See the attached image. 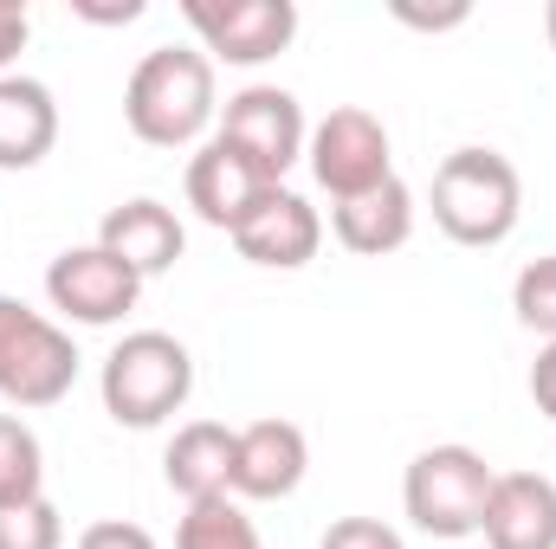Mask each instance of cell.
<instances>
[{"label":"cell","instance_id":"cell-4","mask_svg":"<svg viewBox=\"0 0 556 549\" xmlns=\"http://www.w3.org/2000/svg\"><path fill=\"white\" fill-rule=\"evenodd\" d=\"M492 478L498 472L485 465V452H472L459 439L453 446H427V452H415V465L402 478V511H408V524L420 537H440V544L479 537Z\"/></svg>","mask_w":556,"mask_h":549},{"label":"cell","instance_id":"cell-22","mask_svg":"<svg viewBox=\"0 0 556 549\" xmlns=\"http://www.w3.org/2000/svg\"><path fill=\"white\" fill-rule=\"evenodd\" d=\"M317 549H408V544H402V531L382 524V518H337Z\"/></svg>","mask_w":556,"mask_h":549},{"label":"cell","instance_id":"cell-12","mask_svg":"<svg viewBox=\"0 0 556 549\" xmlns=\"http://www.w3.org/2000/svg\"><path fill=\"white\" fill-rule=\"evenodd\" d=\"M317 246H324V214L291 188H273L253 207V220L233 233V253L260 272H298V266L317 259Z\"/></svg>","mask_w":556,"mask_h":549},{"label":"cell","instance_id":"cell-3","mask_svg":"<svg viewBox=\"0 0 556 549\" xmlns=\"http://www.w3.org/2000/svg\"><path fill=\"white\" fill-rule=\"evenodd\" d=\"M98 395H104V413L117 426H162L188 408L194 395V356L181 336L168 330H130L111 356H104V375H98Z\"/></svg>","mask_w":556,"mask_h":549},{"label":"cell","instance_id":"cell-18","mask_svg":"<svg viewBox=\"0 0 556 549\" xmlns=\"http://www.w3.org/2000/svg\"><path fill=\"white\" fill-rule=\"evenodd\" d=\"M175 549H266V544H260V524L247 518L240 498H201V505L181 511Z\"/></svg>","mask_w":556,"mask_h":549},{"label":"cell","instance_id":"cell-19","mask_svg":"<svg viewBox=\"0 0 556 549\" xmlns=\"http://www.w3.org/2000/svg\"><path fill=\"white\" fill-rule=\"evenodd\" d=\"M46 498V446L20 413H0V511Z\"/></svg>","mask_w":556,"mask_h":549},{"label":"cell","instance_id":"cell-1","mask_svg":"<svg viewBox=\"0 0 556 549\" xmlns=\"http://www.w3.org/2000/svg\"><path fill=\"white\" fill-rule=\"evenodd\" d=\"M220 117L214 59L201 46H155L142 52L124 85V124L149 149H201Z\"/></svg>","mask_w":556,"mask_h":549},{"label":"cell","instance_id":"cell-9","mask_svg":"<svg viewBox=\"0 0 556 549\" xmlns=\"http://www.w3.org/2000/svg\"><path fill=\"white\" fill-rule=\"evenodd\" d=\"M240 155H253L273 181H285L291 162H304V142H311V124H304V104L285 91V85H247L220 104V130Z\"/></svg>","mask_w":556,"mask_h":549},{"label":"cell","instance_id":"cell-25","mask_svg":"<svg viewBox=\"0 0 556 549\" xmlns=\"http://www.w3.org/2000/svg\"><path fill=\"white\" fill-rule=\"evenodd\" d=\"M26 39H33V13H26L20 0H0V78H7V65L26 52Z\"/></svg>","mask_w":556,"mask_h":549},{"label":"cell","instance_id":"cell-6","mask_svg":"<svg viewBox=\"0 0 556 549\" xmlns=\"http://www.w3.org/2000/svg\"><path fill=\"white\" fill-rule=\"evenodd\" d=\"M304 162H311V175H317V188H324L330 201H356V194H369V188H382V181L395 175L389 130H382V117L363 111V104H337V111L311 130Z\"/></svg>","mask_w":556,"mask_h":549},{"label":"cell","instance_id":"cell-15","mask_svg":"<svg viewBox=\"0 0 556 549\" xmlns=\"http://www.w3.org/2000/svg\"><path fill=\"white\" fill-rule=\"evenodd\" d=\"M330 233L343 253L356 259H382V253H402L415 240V188L402 175H389L382 188L356 194V201H330Z\"/></svg>","mask_w":556,"mask_h":549},{"label":"cell","instance_id":"cell-21","mask_svg":"<svg viewBox=\"0 0 556 549\" xmlns=\"http://www.w3.org/2000/svg\"><path fill=\"white\" fill-rule=\"evenodd\" d=\"M0 549H65V518L52 498H26L0 511Z\"/></svg>","mask_w":556,"mask_h":549},{"label":"cell","instance_id":"cell-17","mask_svg":"<svg viewBox=\"0 0 556 549\" xmlns=\"http://www.w3.org/2000/svg\"><path fill=\"white\" fill-rule=\"evenodd\" d=\"M59 142V104L39 78H0V168H39Z\"/></svg>","mask_w":556,"mask_h":549},{"label":"cell","instance_id":"cell-28","mask_svg":"<svg viewBox=\"0 0 556 549\" xmlns=\"http://www.w3.org/2000/svg\"><path fill=\"white\" fill-rule=\"evenodd\" d=\"M544 39H551V52H556V0L544 7Z\"/></svg>","mask_w":556,"mask_h":549},{"label":"cell","instance_id":"cell-14","mask_svg":"<svg viewBox=\"0 0 556 549\" xmlns=\"http://www.w3.org/2000/svg\"><path fill=\"white\" fill-rule=\"evenodd\" d=\"M98 246H104L111 259H124V266L149 284V278L175 272V259L188 253V233H181L175 207H162V201L137 194V201H124V207H111V214H104Z\"/></svg>","mask_w":556,"mask_h":549},{"label":"cell","instance_id":"cell-26","mask_svg":"<svg viewBox=\"0 0 556 549\" xmlns=\"http://www.w3.org/2000/svg\"><path fill=\"white\" fill-rule=\"evenodd\" d=\"M531 401H538V413L556 420V343H544L538 362H531Z\"/></svg>","mask_w":556,"mask_h":549},{"label":"cell","instance_id":"cell-10","mask_svg":"<svg viewBox=\"0 0 556 549\" xmlns=\"http://www.w3.org/2000/svg\"><path fill=\"white\" fill-rule=\"evenodd\" d=\"M273 188H285V181H273L253 155H240L227 137H207L188 155V207L207 227H220V233H240Z\"/></svg>","mask_w":556,"mask_h":549},{"label":"cell","instance_id":"cell-27","mask_svg":"<svg viewBox=\"0 0 556 549\" xmlns=\"http://www.w3.org/2000/svg\"><path fill=\"white\" fill-rule=\"evenodd\" d=\"M72 13H85V20H98V26H130V20H142V0H124V7H91V0H78Z\"/></svg>","mask_w":556,"mask_h":549},{"label":"cell","instance_id":"cell-16","mask_svg":"<svg viewBox=\"0 0 556 549\" xmlns=\"http://www.w3.org/2000/svg\"><path fill=\"white\" fill-rule=\"evenodd\" d=\"M233 439L240 426H220V420H188L175 426L168 452H162V478L181 505H201V498H233Z\"/></svg>","mask_w":556,"mask_h":549},{"label":"cell","instance_id":"cell-23","mask_svg":"<svg viewBox=\"0 0 556 549\" xmlns=\"http://www.w3.org/2000/svg\"><path fill=\"white\" fill-rule=\"evenodd\" d=\"M402 26H415V33H453V26H466L472 20V7L466 0H446V7H415V0H395L389 7Z\"/></svg>","mask_w":556,"mask_h":549},{"label":"cell","instance_id":"cell-20","mask_svg":"<svg viewBox=\"0 0 556 549\" xmlns=\"http://www.w3.org/2000/svg\"><path fill=\"white\" fill-rule=\"evenodd\" d=\"M511 310H518L525 330H538L544 343H556V253L531 259V266L518 272V284H511Z\"/></svg>","mask_w":556,"mask_h":549},{"label":"cell","instance_id":"cell-5","mask_svg":"<svg viewBox=\"0 0 556 549\" xmlns=\"http://www.w3.org/2000/svg\"><path fill=\"white\" fill-rule=\"evenodd\" d=\"M78 382V343L33 304L0 291V401L13 408H59Z\"/></svg>","mask_w":556,"mask_h":549},{"label":"cell","instance_id":"cell-13","mask_svg":"<svg viewBox=\"0 0 556 549\" xmlns=\"http://www.w3.org/2000/svg\"><path fill=\"white\" fill-rule=\"evenodd\" d=\"M479 537H485V549H556V478L498 472Z\"/></svg>","mask_w":556,"mask_h":549},{"label":"cell","instance_id":"cell-2","mask_svg":"<svg viewBox=\"0 0 556 549\" xmlns=\"http://www.w3.org/2000/svg\"><path fill=\"white\" fill-rule=\"evenodd\" d=\"M525 220V181L511 168V155L498 149H453L440 168H433V227L453 240V246H505Z\"/></svg>","mask_w":556,"mask_h":549},{"label":"cell","instance_id":"cell-7","mask_svg":"<svg viewBox=\"0 0 556 549\" xmlns=\"http://www.w3.org/2000/svg\"><path fill=\"white\" fill-rule=\"evenodd\" d=\"M181 20L220 65H266L298 39V0H181Z\"/></svg>","mask_w":556,"mask_h":549},{"label":"cell","instance_id":"cell-11","mask_svg":"<svg viewBox=\"0 0 556 549\" xmlns=\"http://www.w3.org/2000/svg\"><path fill=\"white\" fill-rule=\"evenodd\" d=\"M304 472H311V439H304V426H291V420H253V426H240V439H233V498L247 505H273V498H291L298 485H304Z\"/></svg>","mask_w":556,"mask_h":549},{"label":"cell","instance_id":"cell-8","mask_svg":"<svg viewBox=\"0 0 556 549\" xmlns=\"http://www.w3.org/2000/svg\"><path fill=\"white\" fill-rule=\"evenodd\" d=\"M46 297H52V310H59L65 323L104 330V323H117V317L137 310L142 278L91 240V246H65V253L46 266Z\"/></svg>","mask_w":556,"mask_h":549},{"label":"cell","instance_id":"cell-24","mask_svg":"<svg viewBox=\"0 0 556 549\" xmlns=\"http://www.w3.org/2000/svg\"><path fill=\"white\" fill-rule=\"evenodd\" d=\"M72 549H155V537H149L142 524H124V518H104V524L78 531V544H72Z\"/></svg>","mask_w":556,"mask_h":549}]
</instances>
